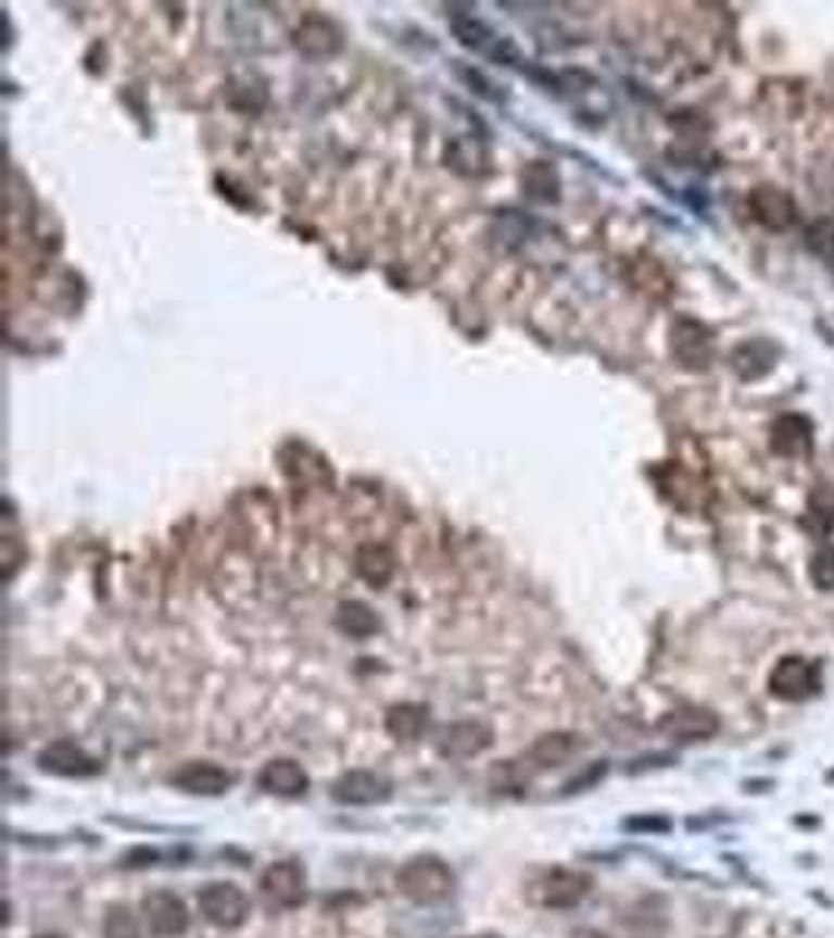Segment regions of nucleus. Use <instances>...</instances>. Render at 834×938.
I'll return each instance as SVG.
<instances>
[{"label": "nucleus", "mask_w": 834, "mask_h": 938, "mask_svg": "<svg viewBox=\"0 0 834 938\" xmlns=\"http://www.w3.org/2000/svg\"><path fill=\"white\" fill-rule=\"evenodd\" d=\"M456 879L454 870L441 858L434 854H422V858H413L401 866L397 873V888L404 891L409 901H419V904H434V901H444L451 891H454Z\"/></svg>", "instance_id": "nucleus-1"}, {"label": "nucleus", "mask_w": 834, "mask_h": 938, "mask_svg": "<svg viewBox=\"0 0 834 938\" xmlns=\"http://www.w3.org/2000/svg\"><path fill=\"white\" fill-rule=\"evenodd\" d=\"M591 891V876L582 873V870H547L538 876V883L531 886V901L541 904V908H551V911H566V908H576L582 901L584 895Z\"/></svg>", "instance_id": "nucleus-2"}, {"label": "nucleus", "mask_w": 834, "mask_h": 938, "mask_svg": "<svg viewBox=\"0 0 834 938\" xmlns=\"http://www.w3.org/2000/svg\"><path fill=\"white\" fill-rule=\"evenodd\" d=\"M198 911L219 929H238L251 913V901L235 883H210L198 891Z\"/></svg>", "instance_id": "nucleus-3"}, {"label": "nucleus", "mask_w": 834, "mask_h": 938, "mask_svg": "<svg viewBox=\"0 0 834 938\" xmlns=\"http://www.w3.org/2000/svg\"><path fill=\"white\" fill-rule=\"evenodd\" d=\"M141 913L153 938H178L191 926V913L185 908V901L169 888H156L151 895H144Z\"/></svg>", "instance_id": "nucleus-4"}, {"label": "nucleus", "mask_w": 834, "mask_h": 938, "mask_svg": "<svg viewBox=\"0 0 834 938\" xmlns=\"http://www.w3.org/2000/svg\"><path fill=\"white\" fill-rule=\"evenodd\" d=\"M260 891H263V898L273 908H281V911H291V908L304 904L306 876L301 863L278 861L273 866H266L263 876H260Z\"/></svg>", "instance_id": "nucleus-5"}, {"label": "nucleus", "mask_w": 834, "mask_h": 938, "mask_svg": "<svg viewBox=\"0 0 834 938\" xmlns=\"http://www.w3.org/2000/svg\"><path fill=\"white\" fill-rule=\"evenodd\" d=\"M819 685H822V673L807 658L779 660L772 676H769L772 695L782 698V701H807L809 695L819 691Z\"/></svg>", "instance_id": "nucleus-6"}, {"label": "nucleus", "mask_w": 834, "mask_h": 938, "mask_svg": "<svg viewBox=\"0 0 834 938\" xmlns=\"http://www.w3.org/2000/svg\"><path fill=\"white\" fill-rule=\"evenodd\" d=\"M331 795L341 804L369 808V804H381V801L391 798V783L381 773H372V770H351L331 786Z\"/></svg>", "instance_id": "nucleus-7"}, {"label": "nucleus", "mask_w": 834, "mask_h": 938, "mask_svg": "<svg viewBox=\"0 0 834 938\" xmlns=\"http://www.w3.org/2000/svg\"><path fill=\"white\" fill-rule=\"evenodd\" d=\"M491 729L484 723H476V720H463V723H454L447 726L441 738H438V751L451 761H466V758H476L481 751L491 748Z\"/></svg>", "instance_id": "nucleus-8"}, {"label": "nucleus", "mask_w": 834, "mask_h": 938, "mask_svg": "<svg viewBox=\"0 0 834 938\" xmlns=\"http://www.w3.org/2000/svg\"><path fill=\"white\" fill-rule=\"evenodd\" d=\"M173 786L188 795H223L235 786V773L210 761H191L173 773Z\"/></svg>", "instance_id": "nucleus-9"}, {"label": "nucleus", "mask_w": 834, "mask_h": 938, "mask_svg": "<svg viewBox=\"0 0 834 938\" xmlns=\"http://www.w3.org/2000/svg\"><path fill=\"white\" fill-rule=\"evenodd\" d=\"M672 354L687 370H704L712 360V332L704 323L682 320L672 329Z\"/></svg>", "instance_id": "nucleus-10"}, {"label": "nucleus", "mask_w": 834, "mask_h": 938, "mask_svg": "<svg viewBox=\"0 0 834 938\" xmlns=\"http://www.w3.org/2000/svg\"><path fill=\"white\" fill-rule=\"evenodd\" d=\"M38 766L45 773H53V776H94L101 770V763L94 761L91 754H85L76 741H70V738H60V741L48 745L38 754Z\"/></svg>", "instance_id": "nucleus-11"}, {"label": "nucleus", "mask_w": 834, "mask_h": 938, "mask_svg": "<svg viewBox=\"0 0 834 938\" xmlns=\"http://www.w3.org/2000/svg\"><path fill=\"white\" fill-rule=\"evenodd\" d=\"M454 32L456 38H459L466 48H472V51L488 53V57H494V60H501V63H516V60H519L516 48H513L506 38H501L497 32H491V28L484 26L481 20H476V16H456Z\"/></svg>", "instance_id": "nucleus-12"}, {"label": "nucleus", "mask_w": 834, "mask_h": 938, "mask_svg": "<svg viewBox=\"0 0 834 938\" xmlns=\"http://www.w3.org/2000/svg\"><path fill=\"white\" fill-rule=\"evenodd\" d=\"M256 786L269 791V795H278V798H301L309 788V776H306L301 763L288 761V758H276V761H269L260 770Z\"/></svg>", "instance_id": "nucleus-13"}, {"label": "nucleus", "mask_w": 834, "mask_h": 938, "mask_svg": "<svg viewBox=\"0 0 834 938\" xmlns=\"http://www.w3.org/2000/svg\"><path fill=\"white\" fill-rule=\"evenodd\" d=\"M779 360V348L766 338H750L744 345H737L732 354V370L744 382L762 379Z\"/></svg>", "instance_id": "nucleus-14"}, {"label": "nucleus", "mask_w": 834, "mask_h": 938, "mask_svg": "<svg viewBox=\"0 0 834 938\" xmlns=\"http://www.w3.org/2000/svg\"><path fill=\"white\" fill-rule=\"evenodd\" d=\"M659 729L666 736L679 738V741H700V738L716 736L719 729V720L709 711H697V708H682V711H672L662 716Z\"/></svg>", "instance_id": "nucleus-15"}, {"label": "nucleus", "mask_w": 834, "mask_h": 938, "mask_svg": "<svg viewBox=\"0 0 834 938\" xmlns=\"http://www.w3.org/2000/svg\"><path fill=\"white\" fill-rule=\"evenodd\" d=\"M294 45L306 57H331V53L341 51V32L323 16H309L294 32Z\"/></svg>", "instance_id": "nucleus-16"}, {"label": "nucleus", "mask_w": 834, "mask_h": 938, "mask_svg": "<svg viewBox=\"0 0 834 938\" xmlns=\"http://www.w3.org/2000/svg\"><path fill=\"white\" fill-rule=\"evenodd\" d=\"M750 207H754V216H757L759 223L766 228H772V232H782V228H787L791 223H794V201L784 195V191H779V188H757L754 195H750Z\"/></svg>", "instance_id": "nucleus-17"}, {"label": "nucleus", "mask_w": 834, "mask_h": 938, "mask_svg": "<svg viewBox=\"0 0 834 938\" xmlns=\"http://www.w3.org/2000/svg\"><path fill=\"white\" fill-rule=\"evenodd\" d=\"M809 435H812V426H809L807 416L787 413L782 420H775V426H772V451L782 457L807 454Z\"/></svg>", "instance_id": "nucleus-18"}, {"label": "nucleus", "mask_w": 834, "mask_h": 938, "mask_svg": "<svg viewBox=\"0 0 834 938\" xmlns=\"http://www.w3.org/2000/svg\"><path fill=\"white\" fill-rule=\"evenodd\" d=\"M576 751H579L576 736H569V733H551V736H541L531 745L526 761H529L534 770H547V766H563Z\"/></svg>", "instance_id": "nucleus-19"}, {"label": "nucleus", "mask_w": 834, "mask_h": 938, "mask_svg": "<svg viewBox=\"0 0 834 938\" xmlns=\"http://www.w3.org/2000/svg\"><path fill=\"white\" fill-rule=\"evenodd\" d=\"M356 573L372 585V588H384L394 576V554L384 545H363L356 551Z\"/></svg>", "instance_id": "nucleus-20"}, {"label": "nucleus", "mask_w": 834, "mask_h": 938, "mask_svg": "<svg viewBox=\"0 0 834 938\" xmlns=\"http://www.w3.org/2000/svg\"><path fill=\"white\" fill-rule=\"evenodd\" d=\"M388 733L401 741H416L429 729V708L426 704H394L384 720Z\"/></svg>", "instance_id": "nucleus-21"}, {"label": "nucleus", "mask_w": 834, "mask_h": 938, "mask_svg": "<svg viewBox=\"0 0 834 938\" xmlns=\"http://www.w3.org/2000/svg\"><path fill=\"white\" fill-rule=\"evenodd\" d=\"M334 623H338L341 633L351 635V638H369V635L379 633L376 613L366 608L363 601H344L338 608V613H334Z\"/></svg>", "instance_id": "nucleus-22"}, {"label": "nucleus", "mask_w": 834, "mask_h": 938, "mask_svg": "<svg viewBox=\"0 0 834 938\" xmlns=\"http://www.w3.org/2000/svg\"><path fill=\"white\" fill-rule=\"evenodd\" d=\"M103 938H141V923L128 904H110L103 913Z\"/></svg>", "instance_id": "nucleus-23"}, {"label": "nucleus", "mask_w": 834, "mask_h": 938, "mask_svg": "<svg viewBox=\"0 0 834 938\" xmlns=\"http://www.w3.org/2000/svg\"><path fill=\"white\" fill-rule=\"evenodd\" d=\"M809 576H812L816 588H822V591H832L834 588V548L832 545L812 554V560H809Z\"/></svg>", "instance_id": "nucleus-24"}, {"label": "nucleus", "mask_w": 834, "mask_h": 938, "mask_svg": "<svg viewBox=\"0 0 834 938\" xmlns=\"http://www.w3.org/2000/svg\"><path fill=\"white\" fill-rule=\"evenodd\" d=\"M35 938H63V936H53V933H45V936H35Z\"/></svg>", "instance_id": "nucleus-25"}, {"label": "nucleus", "mask_w": 834, "mask_h": 938, "mask_svg": "<svg viewBox=\"0 0 834 938\" xmlns=\"http://www.w3.org/2000/svg\"><path fill=\"white\" fill-rule=\"evenodd\" d=\"M481 938H491V936H481Z\"/></svg>", "instance_id": "nucleus-26"}]
</instances>
